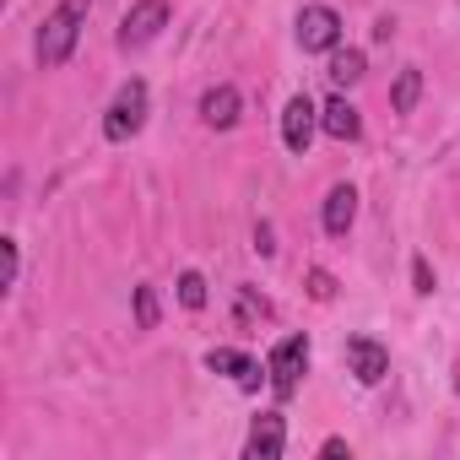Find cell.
Masks as SVG:
<instances>
[{"label": "cell", "instance_id": "16", "mask_svg": "<svg viewBox=\"0 0 460 460\" xmlns=\"http://www.w3.org/2000/svg\"><path fill=\"white\" fill-rule=\"evenodd\" d=\"M157 314H163L157 309V293L152 288H136V325L141 331H157Z\"/></svg>", "mask_w": 460, "mask_h": 460}, {"label": "cell", "instance_id": "8", "mask_svg": "<svg viewBox=\"0 0 460 460\" xmlns=\"http://www.w3.org/2000/svg\"><path fill=\"white\" fill-rule=\"evenodd\" d=\"M206 368H211V374H234L239 390H261V379H271L250 352H234V347H211V352H206Z\"/></svg>", "mask_w": 460, "mask_h": 460}, {"label": "cell", "instance_id": "14", "mask_svg": "<svg viewBox=\"0 0 460 460\" xmlns=\"http://www.w3.org/2000/svg\"><path fill=\"white\" fill-rule=\"evenodd\" d=\"M417 98H422V71H401V76H395V93H390L395 114H411Z\"/></svg>", "mask_w": 460, "mask_h": 460}, {"label": "cell", "instance_id": "7", "mask_svg": "<svg viewBox=\"0 0 460 460\" xmlns=\"http://www.w3.org/2000/svg\"><path fill=\"white\" fill-rule=\"evenodd\" d=\"M347 368H352L358 385H379V379L390 374V352H385L374 336H352V341H347Z\"/></svg>", "mask_w": 460, "mask_h": 460}, {"label": "cell", "instance_id": "17", "mask_svg": "<svg viewBox=\"0 0 460 460\" xmlns=\"http://www.w3.org/2000/svg\"><path fill=\"white\" fill-rule=\"evenodd\" d=\"M309 293H314L320 304H331V298H336V277H331V271H309Z\"/></svg>", "mask_w": 460, "mask_h": 460}, {"label": "cell", "instance_id": "4", "mask_svg": "<svg viewBox=\"0 0 460 460\" xmlns=\"http://www.w3.org/2000/svg\"><path fill=\"white\" fill-rule=\"evenodd\" d=\"M163 28H168V0H136V6L125 12V22H119V49L125 55L146 49Z\"/></svg>", "mask_w": 460, "mask_h": 460}, {"label": "cell", "instance_id": "12", "mask_svg": "<svg viewBox=\"0 0 460 460\" xmlns=\"http://www.w3.org/2000/svg\"><path fill=\"white\" fill-rule=\"evenodd\" d=\"M352 222H358V190H352V184H336V190L325 195V234H331V239H347Z\"/></svg>", "mask_w": 460, "mask_h": 460}, {"label": "cell", "instance_id": "1", "mask_svg": "<svg viewBox=\"0 0 460 460\" xmlns=\"http://www.w3.org/2000/svg\"><path fill=\"white\" fill-rule=\"evenodd\" d=\"M87 12H93V0H60V6L44 17L39 44H33V55H39L44 71H60V66L76 55V39H82V28H87Z\"/></svg>", "mask_w": 460, "mask_h": 460}, {"label": "cell", "instance_id": "10", "mask_svg": "<svg viewBox=\"0 0 460 460\" xmlns=\"http://www.w3.org/2000/svg\"><path fill=\"white\" fill-rule=\"evenodd\" d=\"M239 114H244V98H239L234 82H222V87H211V93L200 98V119H206L211 130H234Z\"/></svg>", "mask_w": 460, "mask_h": 460}, {"label": "cell", "instance_id": "3", "mask_svg": "<svg viewBox=\"0 0 460 460\" xmlns=\"http://www.w3.org/2000/svg\"><path fill=\"white\" fill-rule=\"evenodd\" d=\"M309 368V341L304 336H282L277 347H271V358H266V374H271V390L288 401L293 390H298V374Z\"/></svg>", "mask_w": 460, "mask_h": 460}, {"label": "cell", "instance_id": "5", "mask_svg": "<svg viewBox=\"0 0 460 460\" xmlns=\"http://www.w3.org/2000/svg\"><path fill=\"white\" fill-rule=\"evenodd\" d=\"M341 44V17L331 6H304L298 12V49L304 55H325Z\"/></svg>", "mask_w": 460, "mask_h": 460}, {"label": "cell", "instance_id": "18", "mask_svg": "<svg viewBox=\"0 0 460 460\" xmlns=\"http://www.w3.org/2000/svg\"><path fill=\"white\" fill-rule=\"evenodd\" d=\"M0 250H6V288H17V271H22V250H17V239H0Z\"/></svg>", "mask_w": 460, "mask_h": 460}, {"label": "cell", "instance_id": "15", "mask_svg": "<svg viewBox=\"0 0 460 460\" xmlns=\"http://www.w3.org/2000/svg\"><path fill=\"white\" fill-rule=\"evenodd\" d=\"M179 304L184 309H206V277L200 271H184L179 277Z\"/></svg>", "mask_w": 460, "mask_h": 460}, {"label": "cell", "instance_id": "9", "mask_svg": "<svg viewBox=\"0 0 460 460\" xmlns=\"http://www.w3.org/2000/svg\"><path fill=\"white\" fill-rule=\"evenodd\" d=\"M282 449H288V422H282V411H261L255 428H250L244 455H250V460H277Z\"/></svg>", "mask_w": 460, "mask_h": 460}, {"label": "cell", "instance_id": "11", "mask_svg": "<svg viewBox=\"0 0 460 460\" xmlns=\"http://www.w3.org/2000/svg\"><path fill=\"white\" fill-rule=\"evenodd\" d=\"M320 130H325L331 141H358V136H363V114H358V109L336 93V98L320 109Z\"/></svg>", "mask_w": 460, "mask_h": 460}, {"label": "cell", "instance_id": "2", "mask_svg": "<svg viewBox=\"0 0 460 460\" xmlns=\"http://www.w3.org/2000/svg\"><path fill=\"white\" fill-rule=\"evenodd\" d=\"M141 125H146V82L130 76V82L114 93L109 114H103V136H109V141H130V136H141Z\"/></svg>", "mask_w": 460, "mask_h": 460}, {"label": "cell", "instance_id": "6", "mask_svg": "<svg viewBox=\"0 0 460 460\" xmlns=\"http://www.w3.org/2000/svg\"><path fill=\"white\" fill-rule=\"evenodd\" d=\"M314 130H320V109L298 93V98H288V109H282V141H288V152H309V141H314Z\"/></svg>", "mask_w": 460, "mask_h": 460}, {"label": "cell", "instance_id": "19", "mask_svg": "<svg viewBox=\"0 0 460 460\" xmlns=\"http://www.w3.org/2000/svg\"><path fill=\"white\" fill-rule=\"evenodd\" d=\"M411 282H417V293H422V298L433 293V271H428V261H411Z\"/></svg>", "mask_w": 460, "mask_h": 460}, {"label": "cell", "instance_id": "13", "mask_svg": "<svg viewBox=\"0 0 460 460\" xmlns=\"http://www.w3.org/2000/svg\"><path fill=\"white\" fill-rule=\"evenodd\" d=\"M363 71H368V60H363V49H331V82H336V93H347V87H358L363 82Z\"/></svg>", "mask_w": 460, "mask_h": 460}, {"label": "cell", "instance_id": "20", "mask_svg": "<svg viewBox=\"0 0 460 460\" xmlns=\"http://www.w3.org/2000/svg\"><path fill=\"white\" fill-rule=\"evenodd\" d=\"M255 250H261V255H277V244H271V227H266V222L255 227Z\"/></svg>", "mask_w": 460, "mask_h": 460}]
</instances>
